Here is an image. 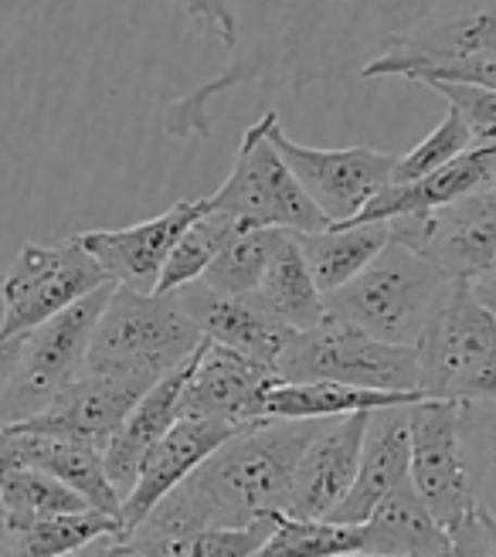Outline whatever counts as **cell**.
I'll return each instance as SVG.
<instances>
[{
    "instance_id": "d6986e66",
    "label": "cell",
    "mask_w": 496,
    "mask_h": 557,
    "mask_svg": "<svg viewBox=\"0 0 496 557\" xmlns=\"http://www.w3.org/2000/svg\"><path fill=\"white\" fill-rule=\"evenodd\" d=\"M408 408H377L371 411L361 466H357V480L347 490V496L337 504V510L326 520L337 523H364L371 510L381 504L392 490L411 480V432H408Z\"/></svg>"
},
{
    "instance_id": "4316f807",
    "label": "cell",
    "mask_w": 496,
    "mask_h": 557,
    "mask_svg": "<svg viewBox=\"0 0 496 557\" xmlns=\"http://www.w3.org/2000/svg\"><path fill=\"white\" fill-rule=\"evenodd\" d=\"M32 435V449H27V466H38L51 472L54 480H62L69 490H75L92 510H102L109 517H120L123 496L113 486L106 472V459L92 445H82L72 438H54V435Z\"/></svg>"
},
{
    "instance_id": "f1b7e54d",
    "label": "cell",
    "mask_w": 496,
    "mask_h": 557,
    "mask_svg": "<svg viewBox=\"0 0 496 557\" xmlns=\"http://www.w3.org/2000/svg\"><path fill=\"white\" fill-rule=\"evenodd\" d=\"M361 78H405L416 86L432 82H459V86L496 89V54L473 51V54H401L388 51L374 59Z\"/></svg>"
},
{
    "instance_id": "f35d334b",
    "label": "cell",
    "mask_w": 496,
    "mask_h": 557,
    "mask_svg": "<svg viewBox=\"0 0 496 557\" xmlns=\"http://www.w3.org/2000/svg\"><path fill=\"white\" fill-rule=\"evenodd\" d=\"M470 405H496V350L489 357V364L483 368V374L473 381L470 395H466Z\"/></svg>"
},
{
    "instance_id": "277c9868",
    "label": "cell",
    "mask_w": 496,
    "mask_h": 557,
    "mask_svg": "<svg viewBox=\"0 0 496 557\" xmlns=\"http://www.w3.org/2000/svg\"><path fill=\"white\" fill-rule=\"evenodd\" d=\"M201 344V326L181 310L171 293L116 286L96 323L86 368L120 371L157 384L163 374L187 364Z\"/></svg>"
},
{
    "instance_id": "603a6c76",
    "label": "cell",
    "mask_w": 496,
    "mask_h": 557,
    "mask_svg": "<svg viewBox=\"0 0 496 557\" xmlns=\"http://www.w3.org/2000/svg\"><path fill=\"white\" fill-rule=\"evenodd\" d=\"M392 51L401 54H496V0H435ZM388 54V51H384Z\"/></svg>"
},
{
    "instance_id": "9a60e30c",
    "label": "cell",
    "mask_w": 496,
    "mask_h": 557,
    "mask_svg": "<svg viewBox=\"0 0 496 557\" xmlns=\"http://www.w3.org/2000/svg\"><path fill=\"white\" fill-rule=\"evenodd\" d=\"M371 411H354L340 418H323L320 432L299 456L286 513L326 520L357 480V466L364 453Z\"/></svg>"
},
{
    "instance_id": "6da1fadb",
    "label": "cell",
    "mask_w": 496,
    "mask_h": 557,
    "mask_svg": "<svg viewBox=\"0 0 496 557\" xmlns=\"http://www.w3.org/2000/svg\"><path fill=\"white\" fill-rule=\"evenodd\" d=\"M435 0H232V62L163 109L177 139L211 136V106L232 89L307 92L317 82L357 75L392 51Z\"/></svg>"
},
{
    "instance_id": "ee69618b",
    "label": "cell",
    "mask_w": 496,
    "mask_h": 557,
    "mask_svg": "<svg viewBox=\"0 0 496 557\" xmlns=\"http://www.w3.org/2000/svg\"><path fill=\"white\" fill-rule=\"evenodd\" d=\"M340 557H377V554H364V550H357V554H340Z\"/></svg>"
},
{
    "instance_id": "8992f818",
    "label": "cell",
    "mask_w": 496,
    "mask_h": 557,
    "mask_svg": "<svg viewBox=\"0 0 496 557\" xmlns=\"http://www.w3.org/2000/svg\"><path fill=\"white\" fill-rule=\"evenodd\" d=\"M113 283L78 299L59 317H51L38 330L17 337V357L0 395V425H14L45 411L69 384H75L86 371L89 347L96 337V323L106 310Z\"/></svg>"
},
{
    "instance_id": "2e32d148",
    "label": "cell",
    "mask_w": 496,
    "mask_h": 557,
    "mask_svg": "<svg viewBox=\"0 0 496 557\" xmlns=\"http://www.w3.org/2000/svg\"><path fill=\"white\" fill-rule=\"evenodd\" d=\"M211 208L208 198H187L168 208L163 214L140 221L129 228H92L82 232L78 242L96 256V262L106 269V275L116 286H129L140 293H157L163 262H168L174 242L195 218H201Z\"/></svg>"
},
{
    "instance_id": "74e56055",
    "label": "cell",
    "mask_w": 496,
    "mask_h": 557,
    "mask_svg": "<svg viewBox=\"0 0 496 557\" xmlns=\"http://www.w3.org/2000/svg\"><path fill=\"white\" fill-rule=\"evenodd\" d=\"M438 557H489V547H486V537L480 531V523H476V513L473 520L462 527V531L456 534V544L446 550V554H438Z\"/></svg>"
},
{
    "instance_id": "4fadbf2b",
    "label": "cell",
    "mask_w": 496,
    "mask_h": 557,
    "mask_svg": "<svg viewBox=\"0 0 496 557\" xmlns=\"http://www.w3.org/2000/svg\"><path fill=\"white\" fill-rule=\"evenodd\" d=\"M150 381L120 374V371H102V368H86L75 384L54 398L45 411L14 422L24 432L38 435H54V438H72L82 445L106 453V445L113 442L116 429L129 408L150 392Z\"/></svg>"
},
{
    "instance_id": "5bb4252c",
    "label": "cell",
    "mask_w": 496,
    "mask_h": 557,
    "mask_svg": "<svg viewBox=\"0 0 496 557\" xmlns=\"http://www.w3.org/2000/svg\"><path fill=\"white\" fill-rule=\"evenodd\" d=\"M280 374L272 368L204 337L181 392V418H222L232 425H252L265 418V395Z\"/></svg>"
},
{
    "instance_id": "5b68a950",
    "label": "cell",
    "mask_w": 496,
    "mask_h": 557,
    "mask_svg": "<svg viewBox=\"0 0 496 557\" xmlns=\"http://www.w3.org/2000/svg\"><path fill=\"white\" fill-rule=\"evenodd\" d=\"M275 374L280 381H340L374 392L422 395L416 347L377 341L368 330L330 313L317 326L293 333Z\"/></svg>"
},
{
    "instance_id": "52a82bcc",
    "label": "cell",
    "mask_w": 496,
    "mask_h": 557,
    "mask_svg": "<svg viewBox=\"0 0 496 557\" xmlns=\"http://www.w3.org/2000/svg\"><path fill=\"white\" fill-rule=\"evenodd\" d=\"M109 283L113 278L78 235L59 245H21L8 272L0 275V302H4L0 341L24 337Z\"/></svg>"
},
{
    "instance_id": "ffe728a7",
    "label": "cell",
    "mask_w": 496,
    "mask_h": 557,
    "mask_svg": "<svg viewBox=\"0 0 496 557\" xmlns=\"http://www.w3.org/2000/svg\"><path fill=\"white\" fill-rule=\"evenodd\" d=\"M496 177V144L493 147H473L452 163L438 166V171L405 181V184H388L377 198L350 221H392V218H408V214H432L446 208L466 194L486 187ZM347 225V221H344Z\"/></svg>"
},
{
    "instance_id": "ba28073f",
    "label": "cell",
    "mask_w": 496,
    "mask_h": 557,
    "mask_svg": "<svg viewBox=\"0 0 496 557\" xmlns=\"http://www.w3.org/2000/svg\"><path fill=\"white\" fill-rule=\"evenodd\" d=\"M269 120L272 113L245 129L228 181L208 194V201L214 211L232 214L248 228L320 232L330 225V218L310 201V194L299 187L283 153L275 150L269 139Z\"/></svg>"
},
{
    "instance_id": "d590c367",
    "label": "cell",
    "mask_w": 496,
    "mask_h": 557,
    "mask_svg": "<svg viewBox=\"0 0 496 557\" xmlns=\"http://www.w3.org/2000/svg\"><path fill=\"white\" fill-rule=\"evenodd\" d=\"M187 17H195L201 27H208V35L214 41H222L225 48L235 45V14L232 0H171Z\"/></svg>"
},
{
    "instance_id": "8fae6325",
    "label": "cell",
    "mask_w": 496,
    "mask_h": 557,
    "mask_svg": "<svg viewBox=\"0 0 496 557\" xmlns=\"http://www.w3.org/2000/svg\"><path fill=\"white\" fill-rule=\"evenodd\" d=\"M269 139L289 163L299 187L310 194V201L330 218V225L361 214L377 194L392 184L395 153L371 150V147H347V150H320L299 139H289L280 126V116L269 120Z\"/></svg>"
},
{
    "instance_id": "836d02e7",
    "label": "cell",
    "mask_w": 496,
    "mask_h": 557,
    "mask_svg": "<svg viewBox=\"0 0 496 557\" xmlns=\"http://www.w3.org/2000/svg\"><path fill=\"white\" fill-rule=\"evenodd\" d=\"M473 133L470 126H466V120L456 113V109L449 106L446 120L438 123L422 144L416 150H408L405 157L395 160V174H392V184H405V181H419L432 171H438V166L452 163L456 157H462L466 150H473Z\"/></svg>"
},
{
    "instance_id": "83f0119b",
    "label": "cell",
    "mask_w": 496,
    "mask_h": 557,
    "mask_svg": "<svg viewBox=\"0 0 496 557\" xmlns=\"http://www.w3.org/2000/svg\"><path fill=\"white\" fill-rule=\"evenodd\" d=\"M89 504L75 490H69L62 480L38 466H21L8 476H0V527L14 537L35 523H45L51 517L86 510Z\"/></svg>"
},
{
    "instance_id": "44dd1931",
    "label": "cell",
    "mask_w": 496,
    "mask_h": 557,
    "mask_svg": "<svg viewBox=\"0 0 496 557\" xmlns=\"http://www.w3.org/2000/svg\"><path fill=\"white\" fill-rule=\"evenodd\" d=\"M190 360L181 368H174L171 374H163L150 392L129 408V414L123 418V425L116 429L113 442L106 445V453H102L106 472H109V480H113V486L120 490V496L129 493L136 472H140L144 456L163 435H168V429L181 418V392H184V381L190 371Z\"/></svg>"
},
{
    "instance_id": "b9f144b4",
    "label": "cell",
    "mask_w": 496,
    "mask_h": 557,
    "mask_svg": "<svg viewBox=\"0 0 496 557\" xmlns=\"http://www.w3.org/2000/svg\"><path fill=\"white\" fill-rule=\"evenodd\" d=\"M476 523H480V531L486 537V547H489V557H496V517L483 507H476Z\"/></svg>"
},
{
    "instance_id": "e0dca14e",
    "label": "cell",
    "mask_w": 496,
    "mask_h": 557,
    "mask_svg": "<svg viewBox=\"0 0 496 557\" xmlns=\"http://www.w3.org/2000/svg\"><path fill=\"white\" fill-rule=\"evenodd\" d=\"M238 429L245 425H232V422H222V418H177L168 429V435L144 456L140 472H136L129 493L123 496L120 534H129L133 527H140L160 499L174 493L190 472H195L218 445L228 442Z\"/></svg>"
},
{
    "instance_id": "f6af8a7d",
    "label": "cell",
    "mask_w": 496,
    "mask_h": 557,
    "mask_svg": "<svg viewBox=\"0 0 496 557\" xmlns=\"http://www.w3.org/2000/svg\"><path fill=\"white\" fill-rule=\"evenodd\" d=\"M489 190H493V194H496V177H493V181H489Z\"/></svg>"
},
{
    "instance_id": "bcb514c9",
    "label": "cell",
    "mask_w": 496,
    "mask_h": 557,
    "mask_svg": "<svg viewBox=\"0 0 496 557\" xmlns=\"http://www.w3.org/2000/svg\"><path fill=\"white\" fill-rule=\"evenodd\" d=\"M493 453H496V438H493Z\"/></svg>"
},
{
    "instance_id": "ab89813d",
    "label": "cell",
    "mask_w": 496,
    "mask_h": 557,
    "mask_svg": "<svg viewBox=\"0 0 496 557\" xmlns=\"http://www.w3.org/2000/svg\"><path fill=\"white\" fill-rule=\"evenodd\" d=\"M14 357H17V341H0V395H4V387H8Z\"/></svg>"
},
{
    "instance_id": "cb8c5ba5",
    "label": "cell",
    "mask_w": 496,
    "mask_h": 557,
    "mask_svg": "<svg viewBox=\"0 0 496 557\" xmlns=\"http://www.w3.org/2000/svg\"><path fill=\"white\" fill-rule=\"evenodd\" d=\"M296 242L326 299L392 242V225L388 221H347V225H326L320 232H296Z\"/></svg>"
},
{
    "instance_id": "7a4b0ae2",
    "label": "cell",
    "mask_w": 496,
    "mask_h": 557,
    "mask_svg": "<svg viewBox=\"0 0 496 557\" xmlns=\"http://www.w3.org/2000/svg\"><path fill=\"white\" fill-rule=\"evenodd\" d=\"M323 418H259L160 499L147 520L163 527H248L286 513L299 456Z\"/></svg>"
},
{
    "instance_id": "1f68e13d",
    "label": "cell",
    "mask_w": 496,
    "mask_h": 557,
    "mask_svg": "<svg viewBox=\"0 0 496 557\" xmlns=\"http://www.w3.org/2000/svg\"><path fill=\"white\" fill-rule=\"evenodd\" d=\"M238 225L241 221H235L225 211H214V208H208L201 218L190 221V225L181 232V238L174 242L168 262H163L157 293H174L187 283H198Z\"/></svg>"
},
{
    "instance_id": "3957f363",
    "label": "cell",
    "mask_w": 496,
    "mask_h": 557,
    "mask_svg": "<svg viewBox=\"0 0 496 557\" xmlns=\"http://www.w3.org/2000/svg\"><path fill=\"white\" fill-rule=\"evenodd\" d=\"M449 289L452 278L429 256L392 238L347 286L326 296V313L377 341L416 347Z\"/></svg>"
},
{
    "instance_id": "7402d4cb",
    "label": "cell",
    "mask_w": 496,
    "mask_h": 557,
    "mask_svg": "<svg viewBox=\"0 0 496 557\" xmlns=\"http://www.w3.org/2000/svg\"><path fill=\"white\" fill-rule=\"evenodd\" d=\"M361 537L364 554L377 557H438L456 544V537L429 513L411 480L392 490L371 510L361 523Z\"/></svg>"
},
{
    "instance_id": "f546056e",
    "label": "cell",
    "mask_w": 496,
    "mask_h": 557,
    "mask_svg": "<svg viewBox=\"0 0 496 557\" xmlns=\"http://www.w3.org/2000/svg\"><path fill=\"white\" fill-rule=\"evenodd\" d=\"M283 228H248L238 225L222 252L204 269L201 283L222 296H252L269 269V259L283 242Z\"/></svg>"
},
{
    "instance_id": "9c48e42d",
    "label": "cell",
    "mask_w": 496,
    "mask_h": 557,
    "mask_svg": "<svg viewBox=\"0 0 496 557\" xmlns=\"http://www.w3.org/2000/svg\"><path fill=\"white\" fill-rule=\"evenodd\" d=\"M466 401L422 398L408 408L411 432V486L425 499L429 513L456 537L473 520V486L462 456Z\"/></svg>"
},
{
    "instance_id": "484cf974",
    "label": "cell",
    "mask_w": 496,
    "mask_h": 557,
    "mask_svg": "<svg viewBox=\"0 0 496 557\" xmlns=\"http://www.w3.org/2000/svg\"><path fill=\"white\" fill-rule=\"evenodd\" d=\"M252 296L275 320H283L293 330H310L326 317V299L317 286L307 259H302L296 232L283 235L280 248H275V256L269 259V269Z\"/></svg>"
},
{
    "instance_id": "60d3db41",
    "label": "cell",
    "mask_w": 496,
    "mask_h": 557,
    "mask_svg": "<svg viewBox=\"0 0 496 557\" xmlns=\"http://www.w3.org/2000/svg\"><path fill=\"white\" fill-rule=\"evenodd\" d=\"M473 289H476V296L483 299L486 310L496 317V272H493V275H483V278H476Z\"/></svg>"
},
{
    "instance_id": "e575fe53",
    "label": "cell",
    "mask_w": 496,
    "mask_h": 557,
    "mask_svg": "<svg viewBox=\"0 0 496 557\" xmlns=\"http://www.w3.org/2000/svg\"><path fill=\"white\" fill-rule=\"evenodd\" d=\"M425 89L443 96L466 120L476 147H493L496 144V89L459 86V82H432V86H425Z\"/></svg>"
},
{
    "instance_id": "7bdbcfd3",
    "label": "cell",
    "mask_w": 496,
    "mask_h": 557,
    "mask_svg": "<svg viewBox=\"0 0 496 557\" xmlns=\"http://www.w3.org/2000/svg\"><path fill=\"white\" fill-rule=\"evenodd\" d=\"M0 557H17V547H14V537L4 531L0 534Z\"/></svg>"
},
{
    "instance_id": "d6a6232c",
    "label": "cell",
    "mask_w": 496,
    "mask_h": 557,
    "mask_svg": "<svg viewBox=\"0 0 496 557\" xmlns=\"http://www.w3.org/2000/svg\"><path fill=\"white\" fill-rule=\"evenodd\" d=\"M109 534H120V517L86 507L27 527V531L14 534V547L17 557H75Z\"/></svg>"
},
{
    "instance_id": "7c38bea8",
    "label": "cell",
    "mask_w": 496,
    "mask_h": 557,
    "mask_svg": "<svg viewBox=\"0 0 496 557\" xmlns=\"http://www.w3.org/2000/svg\"><path fill=\"white\" fill-rule=\"evenodd\" d=\"M392 238L419 248L452 283H476L496 272V194L486 187L432 214L392 218Z\"/></svg>"
},
{
    "instance_id": "4dcf8cb0",
    "label": "cell",
    "mask_w": 496,
    "mask_h": 557,
    "mask_svg": "<svg viewBox=\"0 0 496 557\" xmlns=\"http://www.w3.org/2000/svg\"><path fill=\"white\" fill-rule=\"evenodd\" d=\"M357 550H364L361 523L280 513L269 537L252 557H340V554H357Z\"/></svg>"
},
{
    "instance_id": "8d00e7d4",
    "label": "cell",
    "mask_w": 496,
    "mask_h": 557,
    "mask_svg": "<svg viewBox=\"0 0 496 557\" xmlns=\"http://www.w3.org/2000/svg\"><path fill=\"white\" fill-rule=\"evenodd\" d=\"M27 449H32V435L17 425H0V476L27 466Z\"/></svg>"
},
{
    "instance_id": "d4e9b609",
    "label": "cell",
    "mask_w": 496,
    "mask_h": 557,
    "mask_svg": "<svg viewBox=\"0 0 496 557\" xmlns=\"http://www.w3.org/2000/svg\"><path fill=\"white\" fill-rule=\"evenodd\" d=\"M425 395L374 392L340 381H275L265 395V418H340L354 411H377L395 405H416Z\"/></svg>"
},
{
    "instance_id": "ac0fdd59",
    "label": "cell",
    "mask_w": 496,
    "mask_h": 557,
    "mask_svg": "<svg viewBox=\"0 0 496 557\" xmlns=\"http://www.w3.org/2000/svg\"><path fill=\"white\" fill-rule=\"evenodd\" d=\"M171 296L181 302V310L201 326V333L211 344L232 347L272 371L296 333L283 320H275L256 296H222L208 289L201 278L174 289Z\"/></svg>"
},
{
    "instance_id": "30bf717a",
    "label": "cell",
    "mask_w": 496,
    "mask_h": 557,
    "mask_svg": "<svg viewBox=\"0 0 496 557\" xmlns=\"http://www.w3.org/2000/svg\"><path fill=\"white\" fill-rule=\"evenodd\" d=\"M416 350L422 395L466 401L496 350V317L483 306L473 283H452Z\"/></svg>"
}]
</instances>
